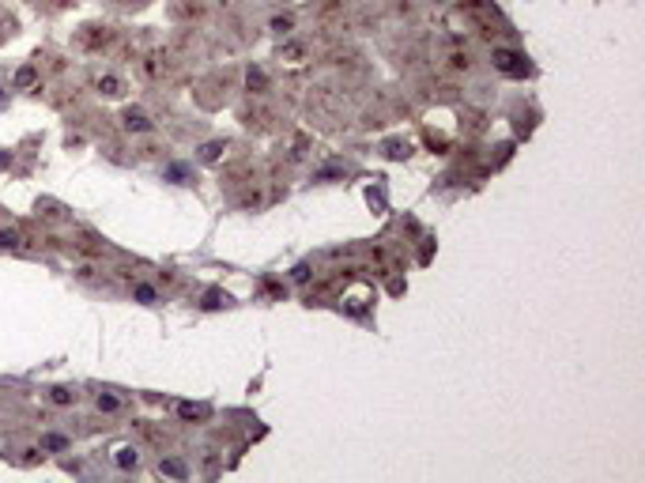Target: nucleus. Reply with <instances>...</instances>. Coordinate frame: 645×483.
<instances>
[{
	"label": "nucleus",
	"instance_id": "1",
	"mask_svg": "<svg viewBox=\"0 0 645 483\" xmlns=\"http://www.w3.org/2000/svg\"><path fill=\"white\" fill-rule=\"evenodd\" d=\"M494 68L498 72H506V76H525L528 72V64L521 53H510V50H494Z\"/></svg>",
	"mask_w": 645,
	"mask_h": 483
},
{
	"label": "nucleus",
	"instance_id": "2",
	"mask_svg": "<svg viewBox=\"0 0 645 483\" xmlns=\"http://www.w3.org/2000/svg\"><path fill=\"white\" fill-rule=\"evenodd\" d=\"M125 128H133V133H147V128H151V121L140 114V110H125Z\"/></svg>",
	"mask_w": 645,
	"mask_h": 483
},
{
	"label": "nucleus",
	"instance_id": "3",
	"mask_svg": "<svg viewBox=\"0 0 645 483\" xmlns=\"http://www.w3.org/2000/svg\"><path fill=\"white\" fill-rule=\"evenodd\" d=\"M76 396H80L76 389H64V385L61 389H50V401L53 404H76Z\"/></svg>",
	"mask_w": 645,
	"mask_h": 483
},
{
	"label": "nucleus",
	"instance_id": "4",
	"mask_svg": "<svg viewBox=\"0 0 645 483\" xmlns=\"http://www.w3.org/2000/svg\"><path fill=\"white\" fill-rule=\"evenodd\" d=\"M158 468H163V476H174V480H185V476H189V468H185L181 461H163Z\"/></svg>",
	"mask_w": 645,
	"mask_h": 483
},
{
	"label": "nucleus",
	"instance_id": "5",
	"mask_svg": "<svg viewBox=\"0 0 645 483\" xmlns=\"http://www.w3.org/2000/svg\"><path fill=\"white\" fill-rule=\"evenodd\" d=\"M34 80H38V72H34V64H23V68L15 72V87H31Z\"/></svg>",
	"mask_w": 645,
	"mask_h": 483
},
{
	"label": "nucleus",
	"instance_id": "6",
	"mask_svg": "<svg viewBox=\"0 0 645 483\" xmlns=\"http://www.w3.org/2000/svg\"><path fill=\"white\" fill-rule=\"evenodd\" d=\"M177 412H181V419H200V415H208V404H181Z\"/></svg>",
	"mask_w": 645,
	"mask_h": 483
},
{
	"label": "nucleus",
	"instance_id": "7",
	"mask_svg": "<svg viewBox=\"0 0 645 483\" xmlns=\"http://www.w3.org/2000/svg\"><path fill=\"white\" fill-rule=\"evenodd\" d=\"M23 235L20 230H0V249H20Z\"/></svg>",
	"mask_w": 645,
	"mask_h": 483
},
{
	"label": "nucleus",
	"instance_id": "8",
	"mask_svg": "<svg viewBox=\"0 0 645 483\" xmlns=\"http://www.w3.org/2000/svg\"><path fill=\"white\" fill-rule=\"evenodd\" d=\"M117 464H121V468H133V464H136V449H133V445H121V449H117Z\"/></svg>",
	"mask_w": 645,
	"mask_h": 483
},
{
	"label": "nucleus",
	"instance_id": "9",
	"mask_svg": "<svg viewBox=\"0 0 645 483\" xmlns=\"http://www.w3.org/2000/svg\"><path fill=\"white\" fill-rule=\"evenodd\" d=\"M42 449H68V438H61V434H45Z\"/></svg>",
	"mask_w": 645,
	"mask_h": 483
},
{
	"label": "nucleus",
	"instance_id": "10",
	"mask_svg": "<svg viewBox=\"0 0 645 483\" xmlns=\"http://www.w3.org/2000/svg\"><path fill=\"white\" fill-rule=\"evenodd\" d=\"M98 91H102V95H121V80H114V76L98 80Z\"/></svg>",
	"mask_w": 645,
	"mask_h": 483
},
{
	"label": "nucleus",
	"instance_id": "11",
	"mask_svg": "<svg viewBox=\"0 0 645 483\" xmlns=\"http://www.w3.org/2000/svg\"><path fill=\"white\" fill-rule=\"evenodd\" d=\"M98 408H102V412H117L121 401H117V396H98Z\"/></svg>",
	"mask_w": 645,
	"mask_h": 483
},
{
	"label": "nucleus",
	"instance_id": "12",
	"mask_svg": "<svg viewBox=\"0 0 645 483\" xmlns=\"http://www.w3.org/2000/svg\"><path fill=\"white\" fill-rule=\"evenodd\" d=\"M136 299H140V302H155L158 295L151 291V287H136Z\"/></svg>",
	"mask_w": 645,
	"mask_h": 483
},
{
	"label": "nucleus",
	"instance_id": "13",
	"mask_svg": "<svg viewBox=\"0 0 645 483\" xmlns=\"http://www.w3.org/2000/svg\"><path fill=\"white\" fill-rule=\"evenodd\" d=\"M219 151H223V144H208V147H204V159H219Z\"/></svg>",
	"mask_w": 645,
	"mask_h": 483
},
{
	"label": "nucleus",
	"instance_id": "14",
	"mask_svg": "<svg viewBox=\"0 0 645 483\" xmlns=\"http://www.w3.org/2000/svg\"><path fill=\"white\" fill-rule=\"evenodd\" d=\"M117 4H144V0H117Z\"/></svg>",
	"mask_w": 645,
	"mask_h": 483
}]
</instances>
